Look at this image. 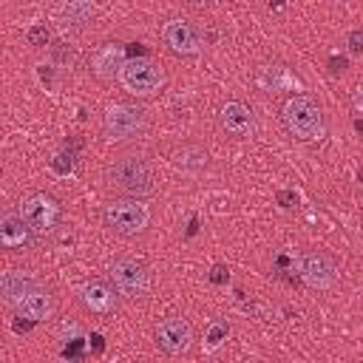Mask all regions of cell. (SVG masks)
<instances>
[{
	"instance_id": "obj_24",
	"label": "cell",
	"mask_w": 363,
	"mask_h": 363,
	"mask_svg": "<svg viewBox=\"0 0 363 363\" xmlns=\"http://www.w3.org/2000/svg\"><path fill=\"white\" fill-rule=\"evenodd\" d=\"M184 3H190V6H207V3H213V0H184Z\"/></svg>"
},
{
	"instance_id": "obj_18",
	"label": "cell",
	"mask_w": 363,
	"mask_h": 363,
	"mask_svg": "<svg viewBox=\"0 0 363 363\" xmlns=\"http://www.w3.org/2000/svg\"><path fill=\"white\" fill-rule=\"evenodd\" d=\"M91 11H94V6H91L88 0H68V3L60 9V14H62L68 23H74V26L85 23V20L91 17Z\"/></svg>"
},
{
	"instance_id": "obj_15",
	"label": "cell",
	"mask_w": 363,
	"mask_h": 363,
	"mask_svg": "<svg viewBox=\"0 0 363 363\" xmlns=\"http://www.w3.org/2000/svg\"><path fill=\"white\" fill-rule=\"evenodd\" d=\"M31 235H34V230L26 224L20 210L17 213H3V218H0V244L6 250H23L31 241Z\"/></svg>"
},
{
	"instance_id": "obj_17",
	"label": "cell",
	"mask_w": 363,
	"mask_h": 363,
	"mask_svg": "<svg viewBox=\"0 0 363 363\" xmlns=\"http://www.w3.org/2000/svg\"><path fill=\"white\" fill-rule=\"evenodd\" d=\"M173 162H176L179 170H190L193 173V170H201L207 164V153L201 147H196V145H184L182 150H176Z\"/></svg>"
},
{
	"instance_id": "obj_7",
	"label": "cell",
	"mask_w": 363,
	"mask_h": 363,
	"mask_svg": "<svg viewBox=\"0 0 363 363\" xmlns=\"http://www.w3.org/2000/svg\"><path fill=\"white\" fill-rule=\"evenodd\" d=\"M295 267H298L301 281H303L309 289L323 292V289H332L335 281H337V267H335V261H332L326 252L303 250V252L298 255Z\"/></svg>"
},
{
	"instance_id": "obj_23",
	"label": "cell",
	"mask_w": 363,
	"mask_h": 363,
	"mask_svg": "<svg viewBox=\"0 0 363 363\" xmlns=\"http://www.w3.org/2000/svg\"><path fill=\"white\" fill-rule=\"evenodd\" d=\"M352 105H354V111H360V113H363V85H357V88H354Z\"/></svg>"
},
{
	"instance_id": "obj_20",
	"label": "cell",
	"mask_w": 363,
	"mask_h": 363,
	"mask_svg": "<svg viewBox=\"0 0 363 363\" xmlns=\"http://www.w3.org/2000/svg\"><path fill=\"white\" fill-rule=\"evenodd\" d=\"M60 340H82L79 323H62L60 326Z\"/></svg>"
},
{
	"instance_id": "obj_22",
	"label": "cell",
	"mask_w": 363,
	"mask_h": 363,
	"mask_svg": "<svg viewBox=\"0 0 363 363\" xmlns=\"http://www.w3.org/2000/svg\"><path fill=\"white\" fill-rule=\"evenodd\" d=\"M349 48L352 51H363V31H352L349 34Z\"/></svg>"
},
{
	"instance_id": "obj_11",
	"label": "cell",
	"mask_w": 363,
	"mask_h": 363,
	"mask_svg": "<svg viewBox=\"0 0 363 363\" xmlns=\"http://www.w3.org/2000/svg\"><path fill=\"white\" fill-rule=\"evenodd\" d=\"M218 128L233 139H250L255 133V113L244 102H224L218 108Z\"/></svg>"
},
{
	"instance_id": "obj_19",
	"label": "cell",
	"mask_w": 363,
	"mask_h": 363,
	"mask_svg": "<svg viewBox=\"0 0 363 363\" xmlns=\"http://www.w3.org/2000/svg\"><path fill=\"white\" fill-rule=\"evenodd\" d=\"M224 337H227V326H224V323H213L210 335L204 337V352H216V349L224 343Z\"/></svg>"
},
{
	"instance_id": "obj_2",
	"label": "cell",
	"mask_w": 363,
	"mask_h": 363,
	"mask_svg": "<svg viewBox=\"0 0 363 363\" xmlns=\"http://www.w3.org/2000/svg\"><path fill=\"white\" fill-rule=\"evenodd\" d=\"M281 119H284V128L289 130V136H295L301 142H312L323 133V111L309 94L289 96L281 108Z\"/></svg>"
},
{
	"instance_id": "obj_4",
	"label": "cell",
	"mask_w": 363,
	"mask_h": 363,
	"mask_svg": "<svg viewBox=\"0 0 363 363\" xmlns=\"http://www.w3.org/2000/svg\"><path fill=\"white\" fill-rule=\"evenodd\" d=\"M102 221L116 235H139L150 221V210H147V204L142 199L122 196V199H113V201L105 204Z\"/></svg>"
},
{
	"instance_id": "obj_5",
	"label": "cell",
	"mask_w": 363,
	"mask_h": 363,
	"mask_svg": "<svg viewBox=\"0 0 363 363\" xmlns=\"http://www.w3.org/2000/svg\"><path fill=\"white\" fill-rule=\"evenodd\" d=\"M119 85L133 96H153L164 88V71L150 57H130L119 68Z\"/></svg>"
},
{
	"instance_id": "obj_9",
	"label": "cell",
	"mask_w": 363,
	"mask_h": 363,
	"mask_svg": "<svg viewBox=\"0 0 363 363\" xmlns=\"http://www.w3.org/2000/svg\"><path fill=\"white\" fill-rule=\"evenodd\" d=\"M20 216L34 233H48L60 221V204L48 193H28L20 201Z\"/></svg>"
},
{
	"instance_id": "obj_21",
	"label": "cell",
	"mask_w": 363,
	"mask_h": 363,
	"mask_svg": "<svg viewBox=\"0 0 363 363\" xmlns=\"http://www.w3.org/2000/svg\"><path fill=\"white\" fill-rule=\"evenodd\" d=\"M28 43H31V45H45V43H48V28H45V26L31 28V31H28Z\"/></svg>"
},
{
	"instance_id": "obj_10",
	"label": "cell",
	"mask_w": 363,
	"mask_h": 363,
	"mask_svg": "<svg viewBox=\"0 0 363 363\" xmlns=\"http://www.w3.org/2000/svg\"><path fill=\"white\" fill-rule=\"evenodd\" d=\"M156 343L164 354H184L193 346V326L182 315H167L156 326Z\"/></svg>"
},
{
	"instance_id": "obj_14",
	"label": "cell",
	"mask_w": 363,
	"mask_h": 363,
	"mask_svg": "<svg viewBox=\"0 0 363 363\" xmlns=\"http://www.w3.org/2000/svg\"><path fill=\"white\" fill-rule=\"evenodd\" d=\"M125 45H119V43H105V45H99L96 51H94V57H91V71L99 77V79H116L119 77V68L125 65Z\"/></svg>"
},
{
	"instance_id": "obj_6",
	"label": "cell",
	"mask_w": 363,
	"mask_h": 363,
	"mask_svg": "<svg viewBox=\"0 0 363 363\" xmlns=\"http://www.w3.org/2000/svg\"><path fill=\"white\" fill-rule=\"evenodd\" d=\"M108 278H111V286L119 292V298H145L150 292V272L145 269L142 261L136 258H116L111 267H108Z\"/></svg>"
},
{
	"instance_id": "obj_12",
	"label": "cell",
	"mask_w": 363,
	"mask_h": 363,
	"mask_svg": "<svg viewBox=\"0 0 363 363\" xmlns=\"http://www.w3.org/2000/svg\"><path fill=\"white\" fill-rule=\"evenodd\" d=\"M11 309H14L20 318H28L31 323L45 320V318L51 315V309H54V303H51V292H48L43 284H34L31 289H26V292L11 303Z\"/></svg>"
},
{
	"instance_id": "obj_3",
	"label": "cell",
	"mask_w": 363,
	"mask_h": 363,
	"mask_svg": "<svg viewBox=\"0 0 363 363\" xmlns=\"http://www.w3.org/2000/svg\"><path fill=\"white\" fill-rule=\"evenodd\" d=\"M147 116L133 102H111L102 113V133L108 142H133L145 133Z\"/></svg>"
},
{
	"instance_id": "obj_16",
	"label": "cell",
	"mask_w": 363,
	"mask_h": 363,
	"mask_svg": "<svg viewBox=\"0 0 363 363\" xmlns=\"http://www.w3.org/2000/svg\"><path fill=\"white\" fill-rule=\"evenodd\" d=\"M34 284H40L31 272H26V269H6L3 272V278H0V292H3V301L11 306L26 289H31Z\"/></svg>"
},
{
	"instance_id": "obj_13",
	"label": "cell",
	"mask_w": 363,
	"mask_h": 363,
	"mask_svg": "<svg viewBox=\"0 0 363 363\" xmlns=\"http://www.w3.org/2000/svg\"><path fill=\"white\" fill-rule=\"evenodd\" d=\"M116 298H119V292L102 281H85L79 286V301L94 315H111L116 309Z\"/></svg>"
},
{
	"instance_id": "obj_1",
	"label": "cell",
	"mask_w": 363,
	"mask_h": 363,
	"mask_svg": "<svg viewBox=\"0 0 363 363\" xmlns=\"http://www.w3.org/2000/svg\"><path fill=\"white\" fill-rule=\"evenodd\" d=\"M105 179L122 196L145 199L156 190V173H153L150 162L145 156H136V153H125V156L113 159L105 170Z\"/></svg>"
},
{
	"instance_id": "obj_8",
	"label": "cell",
	"mask_w": 363,
	"mask_h": 363,
	"mask_svg": "<svg viewBox=\"0 0 363 363\" xmlns=\"http://www.w3.org/2000/svg\"><path fill=\"white\" fill-rule=\"evenodd\" d=\"M162 40L164 45L173 51V54H182V57H193L204 48V34L196 23L184 20V17H173L164 23L162 28Z\"/></svg>"
}]
</instances>
